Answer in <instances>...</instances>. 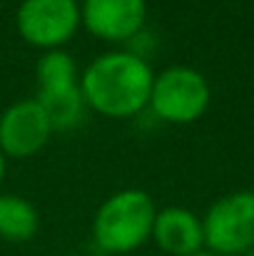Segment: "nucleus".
<instances>
[{
  "instance_id": "obj_1",
  "label": "nucleus",
  "mask_w": 254,
  "mask_h": 256,
  "mask_svg": "<svg viewBox=\"0 0 254 256\" xmlns=\"http://www.w3.org/2000/svg\"><path fill=\"white\" fill-rule=\"evenodd\" d=\"M155 72L147 60L130 50L97 55L80 75L85 104L110 120H127L150 104Z\"/></svg>"
},
{
  "instance_id": "obj_2",
  "label": "nucleus",
  "mask_w": 254,
  "mask_h": 256,
  "mask_svg": "<svg viewBox=\"0 0 254 256\" xmlns=\"http://www.w3.org/2000/svg\"><path fill=\"white\" fill-rule=\"evenodd\" d=\"M157 212L160 209L147 192L120 189L107 196L95 212L92 242L105 254L137 252L147 239H152Z\"/></svg>"
},
{
  "instance_id": "obj_3",
  "label": "nucleus",
  "mask_w": 254,
  "mask_h": 256,
  "mask_svg": "<svg viewBox=\"0 0 254 256\" xmlns=\"http://www.w3.org/2000/svg\"><path fill=\"white\" fill-rule=\"evenodd\" d=\"M209 100V82L199 70L187 65H172L155 75L147 107L157 120L167 124H189L207 112Z\"/></svg>"
},
{
  "instance_id": "obj_4",
  "label": "nucleus",
  "mask_w": 254,
  "mask_h": 256,
  "mask_svg": "<svg viewBox=\"0 0 254 256\" xmlns=\"http://www.w3.org/2000/svg\"><path fill=\"white\" fill-rule=\"evenodd\" d=\"M204 249L219 256L249 254L254 249V192H232L217 199L204 219Z\"/></svg>"
},
{
  "instance_id": "obj_5",
  "label": "nucleus",
  "mask_w": 254,
  "mask_h": 256,
  "mask_svg": "<svg viewBox=\"0 0 254 256\" xmlns=\"http://www.w3.org/2000/svg\"><path fill=\"white\" fill-rule=\"evenodd\" d=\"M20 38L48 52L60 50L83 25L78 0H23L15 12Z\"/></svg>"
},
{
  "instance_id": "obj_6",
  "label": "nucleus",
  "mask_w": 254,
  "mask_h": 256,
  "mask_svg": "<svg viewBox=\"0 0 254 256\" xmlns=\"http://www.w3.org/2000/svg\"><path fill=\"white\" fill-rule=\"evenodd\" d=\"M53 132L55 130L35 97L13 102L0 114V150L5 157H35L48 144Z\"/></svg>"
},
{
  "instance_id": "obj_7",
  "label": "nucleus",
  "mask_w": 254,
  "mask_h": 256,
  "mask_svg": "<svg viewBox=\"0 0 254 256\" xmlns=\"http://www.w3.org/2000/svg\"><path fill=\"white\" fill-rule=\"evenodd\" d=\"M85 30L105 42H130L145 30L147 0H83Z\"/></svg>"
},
{
  "instance_id": "obj_8",
  "label": "nucleus",
  "mask_w": 254,
  "mask_h": 256,
  "mask_svg": "<svg viewBox=\"0 0 254 256\" xmlns=\"http://www.w3.org/2000/svg\"><path fill=\"white\" fill-rule=\"evenodd\" d=\"M155 244L169 256H192L204 249L202 219L182 206H167L157 212L152 226Z\"/></svg>"
},
{
  "instance_id": "obj_9",
  "label": "nucleus",
  "mask_w": 254,
  "mask_h": 256,
  "mask_svg": "<svg viewBox=\"0 0 254 256\" xmlns=\"http://www.w3.org/2000/svg\"><path fill=\"white\" fill-rule=\"evenodd\" d=\"M35 100L43 104V110H45V114H48L55 132L75 130L83 122V114L87 110L83 90H80V80L78 82H65V85L40 87Z\"/></svg>"
},
{
  "instance_id": "obj_10",
  "label": "nucleus",
  "mask_w": 254,
  "mask_h": 256,
  "mask_svg": "<svg viewBox=\"0 0 254 256\" xmlns=\"http://www.w3.org/2000/svg\"><path fill=\"white\" fill-rule=\"evenodd\" d=\"M40 229L35 204L18 194H0V239L10 244L30 242Z\"/></svg>"
},
{
  "instance_id": "obj_11",
  "label": "nucleus",
  "mask_w": 254,
  "mask_h": 256,
  "mask_svg": "<svg viewBox=\"0 0 254 256\" xmlns=\"http://www.w3.org/2000/svg\"><path fill=\"white\" fill-rule=\"evenodd\" d=\"M5 170H8V157H5L3 150H0V184H3V179H5Z\"/></svg>"
},
{
  "instance_id": "obj_12",
  "label": "nucleus",
  "mask_w": 254,
  "mask_h": 256,
  "mask_svg": "<svg viewBox=\"0 0 254 256\" xmlns=\"http://www.w3.org/2000/svg\"><path fill=\"white\" fill-rule=\"evenodd\" d=\"M192 256H219V254H214V252H209V249H202V252H197V254H192Z\"/></svg>"
},
{
  "instance_id": "obj_13",
  "label": "nucleus",
  "mask_w": 254,
  "mask_h": 256,
  "mask_svg": "<svg viewBox=\"0 0 254 256\" xmlns=\"http://www.w3.org/2000/svg\"><path fill=\"white\" fill-rule=\"evenodd\" d=\"M65 256H87V254H65Z\"/></svg>"
},
{
  "instance_id": "obj_14",
  "label": "nucleus",
  "mask_w": 254,
  "mask_h": 256,
  "mask_svg": "<svg viewBox=\"0 0 254 256\" xmlns=\"http://www.w3.org/2000/svg\"><path fill=\"white\" fill-rule=\"evenodd\" d=\"M247 256H254V249H252V252H249V254H247Z\"/></svg>"
}]
</instances>
